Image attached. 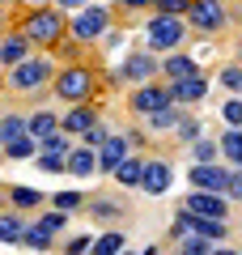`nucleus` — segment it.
<instances>
[{"mask_svg": "<svg viewBox=\"0 0 242 255\" xmlns=\"http://www.w3.org/2000/svg\"><path fill=\"white\" fill-rule=\"evenodd\" d=\"M55 68H60V64H55L47 51H30L21 64H13L9 73H4V81H0L4 94H0V98H9V102H38V107H43Z\"/></svg>", "mask_w": 242, "mask_h": 255, "instance_id": "obj_1", "label": "nucleus"}, {"mask_svg": "<svg viewBox=\"0 0 242 255\" xmlns=\"http://www.w3.org/2000/svg\"><path fill=\"white\" fill-rule=\"evenodd\" d=\"M13 30H21V38H26L34 51H47L51 55L55 47L68 38V17H64L55 4H21L17 13H13Z\"/></svg>", "mask_w": 242, "mask_h": 255, "instance_id": "obj_2", "label": "nucleus"}, {"mask_svg": "<svg viewBox=\"0 0 242 255\" xmlns=\"http://www.w3.org/2000/svg\"><path fill=\"white\" fill-rule=\"evenodd\" d=\"M47 98H60L64 107L102 102V64H60Z\"/></svg>", "mask_w": 242, "mask_h": 255, "instance_id": "obj_3", "label": "nucleus"}, {"mask_svg": "<svg viewBox=\"0 0 242 255\" xmlns=\"http://www.w3.org/2000/svg\"><path fill=\"white\" fill-rule=\"evenodd\" d=\"M238 17H242V0H191L183 13L191 38H221L238 26Z\"/></svg>", "mask_w": 242, "mask_h": 255, "instance_id": "obj_4", "label": "nucleus"}, {"mask_svg": "<svg viewBox=\"0 0 242 255\" xmlns=\"http://www.w3.org/2000/svg\"><path fill=\"white\" fill-rule=\"evenodd\" d=\"M187 43H191V30L183 17H161V13L144 17V51L170 55V51H187Z\"/></svg>", "mask_w": 242, "mask_h": 255, "instance_id": "obj_5", "label": "nucleus"}, {"mask_svg": "<svg viewBox=\"0 0 242 255\" xmlns=\"http://www.w3.org/2000/svg\"><path fill=\"white\" fill-rule=\"evenodd\" d=\"M111 26H119L111 4H85L81 13L68 17V38H77V43H85V47H98Z\"/></svg>", "mask_w": 242, "mask_h": 255, "instance_id": "obj_6", "label": "nucleus"}, {"mask_svg": "<svg viewBox=\"0 0 242 255\" xmlns=\"http://www.w3.org/2000/svg\"><path fill=\"white\" fill-rule=\"evenodd\" d=\"M85 217L94 221V226L102 230H123L127 221H132V204L123 200V196H85Z\"/></svg>", "mask_w": 242, "mask_h": 255, "instance_id": "obj_7", "label": "nucleus"}, {"mask_svg": "<svg viewBox=\"0 0 242 255\" xmlns=\"http://www.w3.org/2000/svg\"><path fill=\"white\" fill-rule=\"evenodd\" d=\"M166 107H174L170 102V85L161 81H144V85H132L127 90V111H132V119H144V115H153V111H166Z\"/></svg>", "mask_w": 242, "mask_h": 255, "instance_id": "obj_8", "label": "nucleus"}, {"mask_svg": "<svg viewBox=\"0 0 242 255\" xmlns=\"http://www.w3.org/2000/svg\"><path fill=\"white\" fill-rule=\"evenodd\" d=\"M170 187H174V166H170V157H166V153H144L136 191H140V196H166Z\"/></svg>", "mask_w": 242, "mask_h": 255, "instance_id": "obj_9", "label": "nucleus"}, {"mask_svg": "<svg viewBox=\"0 0 242 255\" xmlns=\"http://www.w3.org/2000/svg\"><path fill=\"white\" fill-rule=\"evenodd\" d=\"M225 183H230V166H225V162H191L187 166V187L191 191L225 196Z\"/></svg>", "mask_w": 242, "mask_h": 255, "instance_id": "obj_10", "label": "nucleus"}, {"mask_svg": "<svg viewBox=\"0 0 242 255\" xmlns=\"http://www.w3.org/2000/svg\"><path fill=\"white\" fill-rule=\"evenodd\" d=\"M157 68H161V55H153V51H144V47H136V51L119 64V77H123V85L132 90V85L157 81Z\"/></svg>", "mask_w": 242, "mask_h": 255, "instance_id": "obj_11", "label": "nucleus"}, {"mask_svg": "<svg viewBox=\"0 0 242 255\" xmlns=\"http://www.w3.org/2000/svg\"><path fill=\"white\" fill-rule=\"evenodd\" d=\"M208 90H213V77L196 73V77H187V81H170V102L183 107V111H191V107H200V102L208 98Z\"/></svg>", "mask_w": 242, "mask_h": 255, "instance_id": "obj_12", "label": "nucleus"}, {"mask_svg": "<svg viewBox=\"0 0 242 255\" xmlns=\"http://www.w3.org/2000/svg\"><path fill=\"white\" fill-rule=\"evenodd\" d=\"M183 213H196V217H217V221H230V200L225 196H213V191H187L179 200Z\"/></svg>", "mask_w": 242, "mask_h": 255, "instance_id": "obj_13", "label": "nucleus"}, {"mask_svg": "<svg viewBox=\"0 0 242 255\" xmlns=\"http://www.w3.org/2000/svg\"><path fill=\"white\" fill-rule=\"evenodd\" d=\"M4 191V209H13V213H38V209H47V196L38 187H30V183H9V187H0Z\"/></svg>", "mask_w": 242, "mask_h": 255, "instance_id": "obj_14", "label": "nucleus"}, {"mask_svg": "<svg viewBox=\"0 0 242 255\" xmlns=\"http://www.w3.org/2000/svg\"><path fill=\"white\" fill-rule=\"evenodd\" d=\"M98 119H102V102H85V107H68V111L60 115V132H64V136H72V140H77L81 132H90V128L98 124Z\"/></svg>", "mask_w": 242, "mask_h": 255, "instance_id": "obj_15", "label": "nucleus"}, {"mask_svg": "<svg viewBox=\"0 0 242 255\" xmlns=\"http://www.w3.org/2000/svg\"><path fill=\"white\" fill-rule=\"evenodd\" d=\"M196 73H204L200 68V60L191 51H170V55H161V68H157V77L166 85L170 81H187V77H196Z\"/></svg>", "mask_w": 242, "mask_h": 255, "instance_id": "obj_16", "label": "nucleus"}, {"mask_svg": "<svg viewBox=\"0 0 242 255\" xmlns=\"http://www.w3.org/2000/svg\"><path fill=\"white\" fill-rule=\"evenodd\" d=\"M94 153H98V174H107V179H111V170H115V166L123 162V157L132 153V149H127V140H123V132H111V136L102 140V145L94 149Z\"/></svg>", "mask_w": 242, "mask_h": 255, "instance_id": "obj_17", "label": "nucleus"}, {"mask_svg": "<svg viewBox=\"0 0 242 255\" xmlns=\"http://www.w3.org/2000/svg\"><path fill=\"white\" fill-rule=\"evenodd\" d=\"M30 51H34V47L21 38V30H13V26H9L4 34H0V73H9L13 64H21Z\"/></svg>", "mask_w": 242, "mask_h": 255, "instance_id": "obj_18", "label": "nucleus"}, {"mask_svg": "<svg viewBox=\"0 0 242 255\" xmlns=\"http://www.w3.org/2000/svg\"><path fill=\"white\" fill-rule=\"evenodd\" d=\"M183 115H187L183 107H166V111H153V115L136 119V124H140L149 136H166V140H170V132L179 128V119H183ZM166 149H170V145H166Z\"/></svg>", "mask_w": 242, "mask_h": 255, "instance_id": "obj_19", "label": "nucleus"}, {"mask_svg": "<svg viewBox=\"0 0 242 255\" xmlns=\"http://www.w3.org/2000/svg\"><path fill=\"white\" fill-rule=\"evenodd\" d=\"M64 174H72V179H90V174H98V153L72 140L68 157H64Z\"/></svg>", "mask_w": 242, "mask_h": 255, "instance_id": "obj_20", "label": "nucleus"}, {"mask_svg": "<svg viewBox=\"0 0 242 255\" xmlns=\"http://www.w3.org/2000/svg\"><path fill=\"white\" fill-rule=\"evenodd\" d=\"M51 60L55 64H98L102 55H98V47H85V43H77V38H64V43L51 51Z\"/></svg>", "mask_w": 242, "mask_h": 255, "instance_id": "obj_21", "label": "nucleus"}, {"mask_svg": "<svg viewBox=\"0 0 242 255\" xmlns=\"http://www.w3.org/2000/svg\"><path fill=\"white\" fill-rule=\"evenodd\" d=\"M55 132H60V115H55L51 107H34L26 115V136L47 140V136H55Z\"/></svg>", "mask_w": 242, "mask_h": 255, "instance_id": "obj_22", "label": "nucleus"}, {"mask_svg": "<svg viewBox=\"0 0 242 255\" xmlns=\"http://www.w3.org/2000/svg\"><path fill=\"white\" fill-rule=\"evenodd\" d=\"M217 149H221V162L230 170H242V128H221Z\"/></svg>", "mask_w": 242, "mask_h": 255, "instance_id": "obj_23", "label": "nucleus"}, {"mask_svg": "<svg viewBox=\"0 0 242 255\" xmlns=\"http://www.w3.org/2000/svg\"><path fill=\"white\" fill-rule=\"evenodd\" d=\"M140 166H144V153H127L123 162L111 170V179H115L123 191H136V183H140Z\"/></svg>", "mask_w": 242, "mask_h": 255, "instance_id": "obj_24", "label": "nucleus"}, {"mask_svg": "<svg viewBox=\"0 0 242 255\" xmlns=\"http://www.w3.org/2000/svg\"><path fill=\"white\" fill-rule=\"evenodd\" d=\"M200 136H204V124H200V119L187 111V115L179 119V128L170 132V140H166V145H179V149H187L191 140H200Z\"/></svg>", "mask_w": 242, "mask_h": 255, "instance_id": "obj_25", "label": "nucleus"}, {"mask_svg": "<svg viewBox=\"0 0 242 255\" xmlns=\"http://www.w3.org/2000/svg\"><path fill=\"white\" fill-rule=\"evenodd\" d=\"M55 243H60V238L43 234L34 221H26V230H21V243H17V247H26V251H38V255H51V251H55Z\"/></svg>", "mask_w": 242, "mask_h": 255, "instance_id": "obj_26", "label": "nucleus"}, {"mask_svg": "<svg viewBox=\"0 0 242 255\" xmlns=\"http://www.w3.org/2000/svg\"><path fill=\"white\" fill-rule=\"evenodd\" d=\"M21 230H26V217L13 209H0V243L4 247H17L21 243Z\"/></svg>", "mask_w": 242, "mask_h": 255, "instance_id": "obj_27", "label": "nucleus"}, {"mask_svg": "<svg viewBox=\"0 0 242 255\" xmlns=\"http://www.w3.org/2000/svg\"><path fill=\"white\" fill-rule=\"evenodd\" d=\"M34 153H38V140L17 136V140H9V145L0 149V162H34Z\"/></svg>", "mask_w": 242, "mask_h": 255, "instance_id": "obj_28", "label": "nucleus"}, {"mask_svg": "<svg viewBox=\"0 0 242 255\" xmlns=\"http://www.w3.org/2000/svg\"><path fill=\"white\" fill-rule=\"evenodd\" d=\"M17 136H26V115L21 111H0V149L9 145V140H17Z\"/></svg>", "mask_w": 242, "mask_h": 255, "instance_id": "obj_29", "label": "nucleus"}, {"mask_svg": "<svg viewBox=\"0 0 242 255\" xmlns=\"http://www.w3.org/2000/svg\"><path fill=\"white\" fill-rule=\"evenodd\" d=\"M123 247H127V234H123V230H102V234L90 243V255H119Z\"/></svg>", "mask_w": 242, "mask_h": 255, "instance_id": "obj_30", "label": "nucleus"}, {"mask_svg": "<svg viewBox=\"0 0 242 255\" xmlns=\"http://www.w3.org/2000/svg\"><path fill=\"white\" fill-rule=\"evenodd\" d=\"M217 85H221L230 98H242V64L238 60L221 64V68H217Z\"/></svg>", "mask_w": 242, "mask_h": 255, "instance_id": "obj_31", "label": "nucleus"}, {"mask_svg": "<svg viewBox=\"0 0 242 255\" xmlns=\"http://www.w3.org/2000/svg\"><path fill=\"white\" fill-rule=\"evenodd\" d=\"M85 196H90V191H51V196H47V209H60V213H81L85 209Z\"/></svg>", "mask_w": 242, "mask_h": 255, "instance_id": "obj_32", "label": "nucleus"}, {"mask_svg": "<svg viewBox=\"0 0 242 255\" xmlns=\"http://www.w3.org/2000/svg\"><path fill=\"white\" fill-rule=\"evenodd\" d=\"M34 226L43 230V234H51V238H60L64 230H68V213H60V209H38V217H34Z\"/></svg>", "mask_w": 242, "mask_h": 255, "instance_id": "obj_33", "label": "nucleus"}, {"mask_svg": "<svg viewBox=\"0 0 242 255\" xmlns=\"http://www.w3.org/2000/svg\"><path fill=\"white\" fill-rule=\"evenodd\" d=\"M191 162H221V149H217V136H200L191 140Z\"/></svg>", "mask_w": 242, "mask_h": 255, "instance_id": "obj_34", "label": "nucleus"}, {"mask_svg": "<svg viewBox=\"0 0 242 255\" xmlns=\"http://www.w3.org/2000/svg\"><path fill=\"white\" fill-rule=\"evenodd\" d=\"M111 9H115V21L119 17H149V13H153V0H115Z\"/></svg>", "mask_w": 242, "mask_h": 255, "instance_id": "obj_35", "label": "nucleus"}, {"mask_svg": "<svg viewBox=\"0 0 242 255\" xmlns=\"http://www.w3.org/2000/svg\"><path fill=\"white\" fill-rule=\"evenodd\" d=\"M208 251H213V243H204V238H196V234L174 238V255H208Z\"/></svg>", "mask_w": 242, "mask_h": 255, "instance_id": "obj_36", "label": "nucleus"}, {"mask_svg": "<svg viewBox=\"0 0 242 255\" xmlns=\"http://www.w3.org/2000/svg\"><path fill=\"white\" fill-rule=\"evenodd\" d=\"M90 243H94V234H72L64 243H55V251L60 255H90Z\"/></svg>", "mask_w": 242, "mask_h": 255, "instance_id": "obj_37", "label": "nucleus"}, {"mask_svg": "<svg viewBox=\"0 0 242 255\" xmlns=\"http://www.w3.org/2000/svg\"><path fill=\"white\" fill-rule=\"evenodd\" d=\"M107 136H111V124H107V119H98V124H94L90 132H81V136H77V145H85V149H98Z\"/></svg>", "mask_w": 242, "mask_h": 255, "instance_id": "obj_38", "label": "nucleus"}, {"mask_svg": "<svg viewBox=\"0 0 242 255\" xmlns=\"http://www.w3.org/2000/svg\"><path fill=\"white\" fill-rule=\"evenodd\" d=\"M34 166L43 174H64V157L60 153H47V149H38V153H34Z\"/></svg>", "mask_w": 242, "mask_h": 255, "instance_id": "obj_39", "label": "nucleus"}, {"mask_svg": "<svg viewBox=\"0 0 242 255\" xmlns=\"http://www.w3.org/2000/svg\"><path fill=\"white\" fill-rule=\"evenodd\" d=\"M221 119H225V128H242V98H225Z\"/></svg>", "mask_w": 242, "mask_h": 255, "instance_id": "obj_40", "label": "nucleus"}, {"mask_svg": "<svg viewBox=\"0 0 242 255\" xmlns=\"http://www.w3.org/2000/svg\"><path fill=\"white\" fill-rule=\"evenodd\" d=\"M187 4L191 0H153V13H161V17H183Z\"/></svg>", "mask_w": 242, "mask_h": 255, "instance_id": "obj_41", "label": "nucleus"}, {"mask_svg": "<svg viewBox=\"0 0 242 255\" xmlns=\"http://www.w3.org/2000/svg\"><path fill=\"white\" fill-rule=\"evenodd\" d=\"M38 149H47V153H60V157H68V149H72V136H64V132H55V136L38 140Z\"/></svg>", "mask_w": 242, "mask_h": 255, "instance_id": "obj_42", "label": "nucleus"}, {"mask_svg": "<svg viewBox=\"0 0 242 255\" xmlns=\"http://www.w3.org/2000/svg\"><path fill=\"white\" fill-rule=\"evenodd\" d=\"M225 200L242 204V170H230V183H225Z\"/></svg>", "mask_w": 242, "mask_h": 255, "instance_id": "obj_43", "label": "nucleus"}, {"mask_svg": "<svg viewBox=\"0 0 242 255\" xmlns=\"http://www.w3.org/2000/svg\"><path fill=\"white\" fill-rule=\"evenodd\" d=\"M51 4H55V9L64 13V17H72V13H81L85 4H94V0H51Z\"/></svg>", "mask_w": 242, "mask_h": 255, "instance_id": "obj_44", "label": "nucleus"}, {"mask_svg": "<svg viewBox=\"0 0 242 255\" xmlns=\"http://www.w3.org/2000/svg\"><path fill=\"white\" fill-rule=\"evenodd\" d=\"M208 255H242V251H238V247H230V243H217Z\"/></svg>", "mask_w": 242, "mask_h": 255, "instance_id": "obj_45", "label": "nucleus"}, {"mask_svg": "<svg viewBox=\"0 0 242 255\" xmlns=\"http://www.w3.org/2000/svg\"><path fill=\"white\" fill-rule=\"evenodd\" d=\"M9 26H13V13H9V9H0V34H4Z\"/></svg>", "mask_w": 242, "mask_h": 255, "instance_id": "obj_46", "label": "nucleus"}, {"mask_svg": "<svg viewBox=\"0 0 242 255\" xmlns=\"http://www.w3.org/2000/svg\"><path fill=\"white\" fill-rule=\"evenodd\" d=\"M234 60L242 64V30H238V34H234Z\"/></svg>", "mask_w": 242, "mask_h": 255, "instance_id": "obj_47", "label": "nucleus"}, {"mask_svg": "<svg viewBox=\"0 0 242 255\" xmlns=\"http://www.w3.org/2000/svg\"><path fill=\"white\" fill-rule=\"evenodd\" d=\"M0 9H9V13H17V9H21V0H0Z\"/></svg>", "mask_w": 242, "mask_h": 255, "instance_id": "obj_48", "label": "nucleus"}, {"mask_svg": "<svg viewBox=\"0 0 242 255\" xmlns=\"http://www.w3.org/2000/svg\"><path fill=\"white\" fill-rule=\"evenodd\" d=\"M140 255H161V247H144V251Z\"/></svg>", "mask_w": 242, "mask_h": 255, "instance_id": "obj_49", "label": "nucleus"}, {"mask_svg": "<svg viewBox=\"0 0 242 255\" xmlns=\"http://www.w3.org/2000/svg\"><path fill=\"white\" fill-rule=\"evenodd\" d=\"M21 4H30V9H34V4H51V0H21Z\"/></svg>", "mask_w": 242, "mask_h": 255, "instance_id": "obj_50", "label": "nucleus"}, {"mask_svg": "<svg viewBox=\"0 0 242 255\" xmlns=\"http://www.w3.org/2000/svg\"><path fill=\"white\" fill-rule=\"evenodd\" d=\"M119 255H140V251H127V247H123V251H119Z\"/></svg>", "mask_w": 242, "mask_h": 255, "instance_id": "obj_51", "label": "nucleus"}, {"mask_svg": "<svg viewBox=\"0 0 242 255\" xmlns=\"http://www.w3.org/2000/svg\"><path fill=\"white\" fill-rule=\"evenodd\" d=\"M0 209H4V191H0Z\"/></svg>", "mask_w": 242, "mask_h": 255, "instance_id": "obj_52", "label": "nucleus"}, {"mask_svg": "<svg viewBox=\"0 0 242 255\" xmlns=\"http://www.w3.org/2000/svg\"><path fill=\"white\" fill-rule=\"evenodd\" d=\"M0 81H4V73H0Z\"/></svg>", "mask_w": 242, "mask_h": 255, "instance_id": "obj_53", "label": "nucleus"}, {"mask_svg": "<svg viewBox=\"0 0 242 255\" xmlns=\"http://www.w3.org/2000/svg\"><path fill=\"white\" fill-rule=\"evenodd\" d=\"M238 251H242V247H238Z\"/></svg>", "mask_w": 242, "mask_h": 255, "instance_id": "obj_54", "label": "nucleus"}, {"mask_svg": "<svg viewBox=\"0 0 242 255\" xmlns=\"http://www.w3.org/2000/svg\"><path fill=\"white\" fill-rule=\"evenodd\" d=\"M0 94H4V90H0Z\"/></svg>", "mask_w": 242, "mask_h": 255, "instance_id": "obj_55", "label": "nucleus"}]
</instances>
